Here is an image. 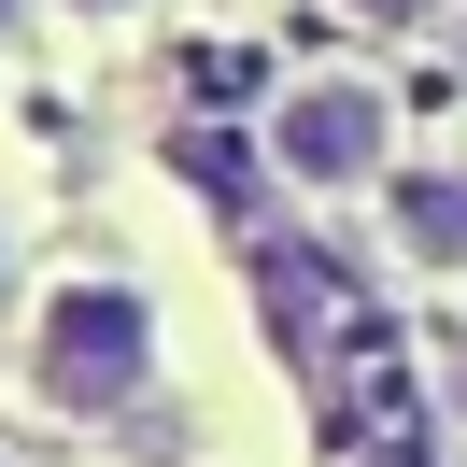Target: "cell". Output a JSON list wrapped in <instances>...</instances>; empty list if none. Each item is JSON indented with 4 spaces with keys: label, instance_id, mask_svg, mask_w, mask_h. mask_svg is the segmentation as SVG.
I'll return each mask as SVG.
<instances>
[{
    "label": "cell",
    "instance_id": "obj_2",
    "mask_svg": "<svg viewBox=\"0 0 467 467\" xmlns=\"http://www.w3.org/2000/svg\"><path fill=\"white\" fill-rule=\"evenodd\" d=\"M382 156H397V99L368 71H312V86L269 99V171L284 184H368Z\"/></svg>",
    "mask_w": 467,
    "mask_h": 467
},
{
    "label": "cell",
    "instance_id": "obj_1",
    "mask_svg": "<svg viewBox=\"0 0 467 467\" xmlns=\"http://www.w3.org/2000/svg\"><path fill=\"white\" fill-rule=\"evenodd\" d=\"M156 382V297L114 284V269H86V284H57L29 312V397L71 410V425H99V410H128Z\"/></svg>",
    "mask_w": 467,
    "mask_h": 467
},
{
    "label": "cell",
    "instance_id": "obj_5",
    "mask_svg": "<svg viewBox=\"0 0 467 467\" xmlns=\"http://www.w3.org/2000/svg\"><path fill=\"white\" fill-rule=\"evenodd\" d=\"M71 15H142V0H71Z\"/></svg>",
    "mask_w": 467,
    "mask_h": 467
},
{
    "label": "cell",
    "instance_id": "obj_3",
    "mask_svg": "<svg viewBox=\"0 0 467 467\" xmlns=\"http://www.w3.org/2000/svg\"><path fill=\"white\" fill-rule=\"evenodd\" d=\"M397 255L410 269H467V156H439V171H397Z\"/></svg>",
    "mask_w": 467,
    "mask_h": 467
},
{
    "label": "cell",
    "instance_id": "obj_4",
    "mask_svg": "<svg viewBox=\"0 0 467 467\" xmlns=\"http://www.w3.org/2000/svg\"><path fill=\"white\" fill-rule=\"evenodd\" d=\"M354 15H368V29H425L439 0H354Z\"/></svg>",
    "mask_w": 467,
    "mask_h": 467
},
{
    "label": "cell",
    "instance_id": "obj_6",
    "mask_svg": "<svg viewBox=\"0 0 467 467\" xmlns=\"http://www.w3.org/2000/svg\"><path fill=\"white\" fill-rule=\"evenodd\" d=\"M0 269H15V241H0Z\"/></svg>",
    "mask_w": 467,
    "mask_h": 467
}]
</instances>
